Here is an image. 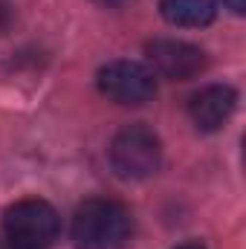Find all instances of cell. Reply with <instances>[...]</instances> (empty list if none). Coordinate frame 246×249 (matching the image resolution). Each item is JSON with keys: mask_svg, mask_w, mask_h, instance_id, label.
I'll list each match as a JSON object with an SVG mask.
<instances>
[{"mask_svg": "<svg viewBox=\"0 0 246 249\" xmlns=\"http://www.w3.org/2000/svg\"><path fill=\"white\" fill-rule=\"evenodd\" d=\"M238 107V93L235 87L229 84H209L203 90H197L188 102V116L197 130H206V133H214L220 130L223 124L232 119Z\"/></svg>", "mask_w": 246, "mask_h": 249, "instance_id": "8992f818", "label": "cell"}, {"mask_svg": "<svg viewBox=\"0 0 246 249\" xmlns=\"http://www.w3.org/2000/svg\"><path fill=\"white\" fill-rule=\"evenodd\" d=\"M177 249H206V247H200V244H183V247H177Z\"/></svg>", "mask_w": 246, "mask_h": 249, "instance_id": "7c38bea8", "label": "cell"}, {"mask_svg": "<svg viewBox=\"0 0 246 249\" xmlns=\"http://www.w3.org/2000/svg\"><path fill=\"white\" fill-rule=\"evenodd\" d=\"M6 238L29 249H47L61 232V217L47 200H18L3 214Z\"/></svg>", "mask_w": 246, "mask_h": 249, "instance_id": "3957f363", "label": "cell"}, {"mask_svg": "<svg viewBox=\"0 0 246 249\" xmlns=\"http://www.w3.org/2000/svg\"><path fill=\"white\" fill-rule=\"evenodd\" d=\"M133 217L116 200H87L72 217V241L78 249H127Z\"/></svg>", "mask_w": 246, "mask_h": 249, "instance_id": "6da1fadb", "label": "cell"}, {"mask_svg": "<svg viewBox=\"0 0 246 249\" xmlns=\"http://www.w3.org/2000/svg\"><path fill=\"white\" fill-rule=\"evenodd\" d=\"M110 165L122 180H148L162 165L159 136L145 124H127L110 142Z\"/></svg>", "mask_w": 246, "mask_h": 249, "instance_id": "7a4b0ae2", "label": "cell"}, {"mask_svg": "<svg viewBox=\"0 0 246 249\" xmlns=\"http://www.w3.org/2000/svg\"><path fill=\"white\" fill-rule=\"evenodd\" d=\"M99 6H105V9H119V6H124L127 0H96Z\"/></svg>", "mask_w": 246, "mask_h": 249, "instance_id": "9c48e42d", "label": "cell"}, {"mask_svg": "<svg viewBox=\"0 0 246 249\" xmlns=\"http://www.w3.org/2000/svg\"><path fill=\"white\" fill-rule=\"evenodd\" d=\"M6 26H9V9H6V6L0 3V32H3Z\"/></svg>", "mask_w": 246, "mask_h": 249, "instance_id": "30bf717a", "label": "cell"}, {"mask_svg": "<svg viewBox=\"0 0 246 249\" xmlns=\"http://www.w3.org/2000/svg\"><path fill=\"white\" fill-rule=\"evenodd\" d=\"M145 53L151 61V72L168 81H191L209 67V58L200 47L177 38H157L145 47Z\"/></svg>", "mask_w": 246, "mask_h": 249, "instance_id": "5b68a950", "label": "cell"}, {"mask_svg": "<svg viewBox=\"0 0 246 249\" xmlns=\"http://www.w3.org/2000/svg\"><path fill=\"white\" fill-rule=\"evenodd\" d=\"M223 3H226V6H229V9H232L235 15H244V6H246V0H223Z\"/></svg>", "mask_w": 246, "mask_h": 249, "instance_id": "ba28073f", "label": "cell"}, {"mask_svg": "<svg viewBox=\"0 0 246 249\" xmlns=\"http://www.w3.org/2000/svg\"><path fill=\"white\" fill-rule=\"evenodd\" d=\"M159 12L171 26H209L217 15L214 0H159Z\"/></svg>", "mask_w": 246, "mask_h": 249, "instance_id": "52a82bcc", "label": "cell"}, {"mask_svg": "<svg viewBox=\"0 0 246 249\" xmlns=\"http://www.w3.org/2000/svg\"><path fill=\"white\" fill-rule=\"evenodd\" d=\"M96 84L102 96L124 107H142L157 96V78L154 72L139 61H110L96 75Z\"/></svg>", "mask_w": 246, "mask_h": 249, "instance_id": "277c9868", "label": "cell"}, {"mask_svg": "<svg viewBox=\"0 0 246 249\" xmlns=\"http://www.w3.org/2000/svg\"><path fill=\"white\" fill-rule=\"evenodd\" d=\"M0 249H29V247H20V244H15V241L3 238V241H0Z\"/></svg>", "mask_w": 246, "mask_h": 249, "instance_id": "8fae6325", "label": "cell"}]
</instances>
